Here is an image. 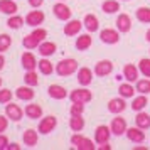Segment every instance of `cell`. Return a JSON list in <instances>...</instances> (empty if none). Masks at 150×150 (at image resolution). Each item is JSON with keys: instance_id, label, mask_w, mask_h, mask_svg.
Listing matches in <instances>:
<instances>
[{"instance_id": "cell-25", "label": "cell", "mask_w": 150, "mask_h": 150, "mask_svg": "<svg viewBox=\"0 0 150 150\" xmlns=\"http://www.w3.org/2000/svg\"><path fill=\"white\" fill-rule=\"evenodd\" d=\"M91 44H93L91 35L89 34H81L79 37H78V41H76V49H78V51H86L88 47H91Z\"/></svg>"}, {"instance_id": "cell-35", "label": "cell", "mask_w": 150, "mask_h": 150, "mask_svg": "<svg viewBox=\"0 0 150 150\" xmlns=\"http://www.w3.org/2000/svg\"><path fill=\"white\" fill-rule=\"evenodd\" d=\"M137 86V91L138 93H142V95H149L150 93V79L147 78V79H140L138 78V81L135 83Z\"/></svg>"}, {"instance_id": "cell-50", "label": "cell", "mask_w": 150, "mask_h": 150, "mask_svg": "<svg viewBox=\"0 0 150 150\" xmlns=\"http://www.w3.org/2000/svg\"><path fill=\"white\" fill-rule=\"evenodd\" d=\"M0 86H2V78H0Z\"/></svg>"}, {"instance_id": "cell-5", "label": "cell", "mask_w": 150, "mask_h": 150, "mask_svg": "<svg viewBox=\"0 0 150 150\" xmlns=\"http://www.w3.org/2000/svg\"><path fill=\"white\" fill-rule=\"evenodd\" d=\"M56 125H57V118L52 115H49V116H46V118L41 120V123H39V132H41L42 135H47V133H51L56 128Z\"/></svg>"}, {"instance_id": "cell-36", "label": "cell", "mask_w": 150, "mask_h": 150, "mask_svg": "<svg viewBox=\"0 0 150 150\" xmlns=\"http://www.w3.org/2000/svg\"><path fill=\"white\" fill-rule=\"evenodd\" d=\"M138 69H140V73H142L145 78H150V59H147V57L140 59V62H138Z\"/></svg>"}, {"instance_id": "cell-31", "label": "cell", "mask_w": 150, "mask_h": 150, "mask_svg": "<svg viewBox=\"0 0 150 150\" xmlns=\"http://www.w3.org/2000/svg\"><path fill=\"white\" fill-rule=\"evenodd\" d=\"M149 105V100H147V96L145 95H140V96H137L135 100L132 101V110L133 111H142L145 106Z\"/></svg>"}, {"instance_id": "cell-33", "label": "cell", "mask_w": 150, "mask_h": 150, "mask_svg": "<svg viewBox=\"0 0 150 150\" xmlns=\"http://www.w3.org/2000/svg\"><path fill=\"white\" fill-rule=\"evenodd\" d=\"M137 19L143 24H150V7H140L137 8Z\"/></svg>"}, {"instance_id": "cell-39", "label": "cell", "mask_w": 150, "mask_h": 150, "mask_svg": "<svg viewBox=\"0 0 150 150\" xmlns=\"http://www.w3.org/2000/svg\"><path fill=\"white\" fill-rule=\"evenodd\" d=\"M10 44H12V37L7 34H0V52H4V51H7L10 47Z\"/></svg>"}, {"instance_id": "cell-27", "label": "cell", "mask_w": 150, "mask_h": 150, "mask_svg": "<svg viewBox=\"0 0 150 150\" xmlns=\"http://www.w3.org/2000/svg\"><path fill=\"white\" fill-rule=\"evenodd\" d=\"M56 44L54 42H41L39 44V54L44 56V57H49V56H52L56 52Z\"/></svg>"}, {"instance_id": "cell-20", "label": "cell", "mask_w": 150, "mask_h": 150, "mask_svg": "<svg viewBox=\"0 0 150 150\" xmlns=\"http://www.w3.org/2000/svg\"><path fill=\"white\" fill-rule=\"evenodd\" d=\"M83 24H84V27H86L88 32H96V30L100 29V21H98V17L93 15V14L86 15V17H84V21H83Z\"/></svg>"}, {"instance_id": "cell-43", "label": "cell", "mask_w": 150, "mask_h": 150, "mask_svg": "<svg viewBox=\"0 0 150 150\" xmlns=\"http://www.w3.org/2000/svg\"><path fill=\"white\" fill-rule=\"evenodd\" d=\"M7 145H8V138L5 135L0 133V150H5L7 149Z\"/></svg>"}, {"instance_id": "cell-1", "label": "cell", "mask_w": 150, "mask_h": 150, "mask_svg": "<svg viewBox=\"0 0 150 150\" xmlns=\"http://www.w3.org/2000/svg\"><path fill=\"white\" fill-rule=\"evenodd\" d=\"M46 37H47V30H44V29H35L34 32H30L29 35H25V37L22 39V44H24L25 49H35V47H39V44H41Z\"/></svg>"}, {"instance_id": "cell-49", "label": "cell", "mask_w": 150, "mask_h": 150, "mask_svg": "<svg viewBox=\"0 0 150 150\" xmlns=\"http://www.w3.org/2000/svg\"><path fill=\"white\" fill-rule=\"evenodd\" d=\"M133 150H149V147H135Z\"/></svg>"}, {"instance_id": "cell-16", "label": "cell", "mask_w": 150, "mask_h": 150, "mask_svg": "<svg viewBox=\"0 0 150 150\" xmlns=\"http://www.w3.org/2000/svg\"><path fill=\"white\" fill-rule=\"evenodd\" d=\"M42 22H44V12H41V10H32L25 17V24L30 25V27H37Z\"/></svg>"}, {"instance_id": "cell-14", "label": "cell", "mask_w": 150, "mask_h": 150, "mask_svg": "<svg viewBox=\"0 0 150 150\" xmlns=\"http://www.w3.org/2000/svg\"><path fill=\"white\" fill-rule=\"evenodd\" d=\"M116 29L122 32V34H127L132 29V19H130L128 14H120L116 17Z\"/></svg>"}, {"instance_id": "cell-8", "label": "cell", "mask_w": 150, "mask_h": 150, "mask_svg": "<svg viewBox=\"0 0 150 150\" xmlns=\"http://www.w3.org/2000/svg\"><path fill=\"white\" fill-rule=\"evenodd\" d=\"M138 74H140V69L135 64H125L123 66V78L128 83H137L138 81Z\"/></svg>"}, {"instance_id": "cell-19", "label": "cell", "mask_w": 150, "mask_h": 150, "mask_svg": "<svg viewBox=\"0 0 150 150\" xmlns=\"http://www.w3.org/2000/svg\"><path fill=\"white\" fill-rule=\"evenodd\" d=\"M84 25L81 21H69L66 25H64V34L66 35H78L79 34V30H81V27Z\"/></svg>"}, {"instance_id": "cell-10", "label": "cell", "mask_w": 150, "mask_h": 150, "mask_svg": "<svg viewBox=\"0 0 150 150\" xmlns=\"http://www.w3.org/2000/svg\"><path fill=\"white\" fill-rule=\"evenodd\" d=\"M52 12H54V15L59 19V21H69L71 19V8L66 5V4H62V2H59V4H56L54 7H52Z\"/></svg>"}, {"instance_id": "cell-44", "label": "cell", "mask_w": 150, "mask_h": 150, "mask_svg": "<svg viewBox=\"0 0 150 150\" xmlns=\"http://www.w3.org/2000/svg\"><path fill=\"white\" fill-rule=\"evenodd\" d=\"M29 4H30V7H41L42 4H44V0H29Z\"/></svg>"}, {"instance_id": "cell-38", "label": "cell", "mask_w": 150, "mask_h": 150, "mask_svg": "<svg viewBox=\"0 0 150 150\" xmlns=\"http://www.w3.org/2000/svg\"><path fill=\"white\" fill-rule=\"evenodd\" d=\"M7 25L10 29H21L22 25H24V19L19 17V15H14V17H10L7 21Z\"/></svg>"}, {"instance_id": "cell-22", "label": "cell", "mask_w": 150, "mask_h": 150, "mask_svg": "<svg viewBox=\"0 0 150 150\" xmlns=\"http://www.w3.org/2000/svg\"><path fill=\"white\" fill-rule=\"evenodd\" d=\"M17 4L14 0H0V12L2 14H8V15H14L17 12Z\"/></svg>"}, {"instance_id": "cell-40", "label": "cell", "mask_w": 150, "mask_h": 150, "mask_svg": "<svg viewBox=\"0 0 150 150\" xmlns=\"http://www.w3.org/2000/svg\"><path fill=\"white\" fill-rule=\"evenodd\" d=\"M83 111H84V103H73L69 108L71 115H83Z\"/></svg>"}, {"instance_id": "cell-37", "label": "cell", "mask_w": 150, "mask_h": 150, "mask_svg": "<svg viewBox=\"0 0 150 150\" xmlns=\"http://www.w3.org/2000/svg\"><path fill=\"white\" fill-rule=\"evenodd\" d=\"M24 81L27 83L29 86H37V84H39L37 73H35V71H27V73H25V76H24Z\"/></svg>"}, {"instance_id": "cell-46", "label": "cell", "mask_w": 150, "mask_h": 150, "mask_svg": "<svg viewBox=\"0 0 150 150\" xmlns=\"http://www.w3.org/2000/svg\"><path fill=\"white\" fill-rule=\"evenodd\" d=\"M19 149H21V147H19L17 143H10V145H7V149L5 150H19Z\"/></svg>"}, {"instance_id": "cell-13", "label": "cell", "mask_w": 150, "mask_h": 150, "mask_svg": "<svg viewBox=\"0 0 150 150\" xmlns=\"http://www.w3.org/2000/svg\"><path fill=\"white\" fill-rule=\"evenodd\" d=\"M127 137H128L130 142H133V143L145 142V133H143V128H140V127H132V128H127Z\"/></svg>"}, {"instance_id": "cell-45", "label": "cell", "mask_w": 150, "mask_h": 150, "mask_svg": "<svg viewBox=\"0 0 150 150\" xmlns=\"http://www.w3.org/2000/svg\"><path fill=\"white\" fill-rule=\"evenodd\" d=\"M100 150H111V145L108 142L106 143H100Z\"/></svg>"}, {"instance_id": "cell-26", "label": "cell", "mask_w": 150, "mask_h": 150, "mask_svg": "<svg viewBox=\"0 0 150 150\" xmlns=\"http://www.w3.org/2000/svg\"><path fill=\"white\" fill-rule=\"evenodd\" d=\"M101 10L105 14H116L120 10V2L118 0H105L101 5Z\"/></svg>"}, {"instance_id": "cell-17", "label": "cell", "mask_w": 150, "mask_h": 150, "mask_svg": "<svg viewBox=\"0 0 150 150\" xmlns=\"http://www.w3.org/2000/svg\"><path fill=\"white\" fill-rule=\"evenodd\" d=\"M47 93L51 98H54V100H64L66 96H68V91L64 86H59V84H51L47 89Z\"/></svg>"}, {"instance_id": "cell-12", "label": "cell", "mask_w": 150, "mask_h": 150, "mask_svg": "<svg viewBox=\"0 0 150 150\" xmlns=\"http://www.w3.org/2000/svg\"><path fill=\"white\" fill-rule=\"evenodd\" d=\"M125 108H127V103H125V98H123V96L113 98V100L108 101V111L113 113V115H118V113L125 111Z\"/></svg>"}, {"instance_id": "cell-18", "label": "cell", "mask_w": 150, "mask_h": 150, "mask_svg": "<svg viewBox=\"0 0 150 150\" xmlns=\"http://www.w3.org/2000/svg\"><path fill=\"white\" fill-rule=\"evenodd\" d=\"M78 81L81 86H88L93 81V71L89 68H81L78 71Z\"/></svg>"}, {"instance_id": "cell-48", "label": "cell", "mask_w": 150, "mask_h": 150, "mask_svg": "<svg viewBox=\"0 0 150 150\" xmlns=\"http://www.w3.org/2000/svg\"><path fill=\"white\" fill-rule=\"evenodd\" d=\"M145 39H147V41L150 42V29H149V30H147V34H145Z\"/></svg>"}, {"instance_id": "cell-32", "label": "cell", "mask_w": 150, "mask_h": 150, "mask_svg": "<svg viewBox=\"0 0 150 150\" xmlns=\"http://www.w3.org/2000/svg\"><path fill=\"white\" fill-rule=\"evenodd\" d=\"M118 93L123 98H132V96L135 95V88L132 86V83H123V84H120V88H118Z\"/></svg>"}, {"instance_id": "cell-52", "label": "cell", "mask_w": 150, "mask_h": 150, "mask_svg": "<svg viewBox=\"0 0 150 150\" xmlns=\"http://www.w3.org/2000/svg\"><path fill=\"white\" fill-rule=\"evenodd\" d=\"M59 2H64V0H59Z\"/></svg>"}, {"instance_id": "cell-29", "label": "cell", "mask_w": 150, "mask_h": 150, "mask_svg": "<svg viewBox=\"0 0 150 150\" xmlns=\"http://www.w3.org/2000/svg\"><path fill=\"white\" fill-rule=\"evenodd\" d=\"M135 123H137V127H140L143 130L150 128V115L149 113H143V111H138V115L135 116Z\"/></svg>"}, {"instance_id": "cell-4", "label": "cell", "mask_w": 150, "mask_h": 150, "mask_svg": "<svg viewBox=\"0 0 150 150\" xmlns=\"http://www.w3.org/2000/svg\"><path fill=\"white\" fill-rule=\"evenodd\" d=\"M71 143H73L78 150H95L93 140H89V138L79 135V133H76V135L71 137Z\"/></svg>"}, {"instance_id": "cell-3", "label": "cell", "mask_w": 150, "mask_h": 150, "mask_svg": "<svg viewBox=\"0 0 150 150\" xmlns=\"http://www.w3.org/2000/svg\"><path fill=\"white\" fill-rule=\"evenodd\" d=\"M69 98H71L73 103H88L93 100V93L86 88H79V89H73Z\"/></svg>"}, {"instance_id": "cell-34", "label": "cell", "mask_w": 150, "mask_h": 150, "mask_svg": "<svg viewBox=\"0 0 150 150\" xmlns=\"http://www.w3.org/2000/svg\"><path fill=\"white\" fill-rule=\"evenodd\" d=\"M37 68L41 69V73L42 74H52V71H54V66L51 64V61H47V59H41V61L37 62Z\"/></svg>"}, {"instance_id": "cell-9", "label": "cell", "mask_w": 150, "mask_h": 150, "mask_svg": "<svg viewBox=\"0 0 150 150\" xmlns=\"http://www.w3.org/2000/svg\"><path fill=\"white\" fill-rule=\"evenodd\" d=\"M113 71V62L108 61V59H101V61L96 62L95 66V74L103 78V76H108L110 73Z\"/></svg>"}, {"instance_id": "cell-21", "label": "cell", "mask_w": 150, "mask_h": 150, "mask_svg": "<svg viewBox=\"0 0 150 150\" xmlns=\"http://www.w3.org/2000/svg\"><path fill=\"white\" fill-rule=\"evenodd\" d=\"M15 95H17V98H19V100L30 101V100L35 96V93H34V89L30 88V86H21V88H17Z\"/></svg>"}, {"instance_id": "cell-30", "label": "cell", "mask_w": 150, "mask_h": 150, "mask_svg": "<svg viewBox=\"0 0 150 150\" xmlns=\"http://www.w3.org/2000/svg\"><path fill=\"white\" fill-rule=\"evenodd\" d=\"M69 127L73 132H81L84 128V120H83L81 115H71V120H69Z\"/></svg>"}, {"instance_id": "cell-15", "label": "cell", "mask_w": 150, "mask_h": 150, "mask_svg": "<svg viewBox=\"0 0 150 150\" xmlns=\"http://www.w3.org/2000/svg\"><path fill=\"white\" fill-rule=\"evenodd\" d=\"M22 108L19 106V105H14V103L8 101V105L5 106V115H7V118H10L12 122H19L22 118Z\"/></svg>"}, {"instance_id": "cell-42", "label": "cell", "mask_w": 150, "mask_h": 150, "mask_svg": "<svg viewBox=\"0 0 150 150\" xmlns=\"http://www.w3.org/2000/svg\"><path fill=\"white\" fill-rule=\"evenodd\" d=\"M7 125H8V120L5 118V116H2V115H0V133L7 130Z\"/></svg>"}, {"instance_id": "cell-7", "label": "cell", "mask_w": 150, "mask_h": 150, "mask_svg": "<svg viewBox=\"0 0 150 150\" xmlns=\"http://www.w3.org/2000/svg\"><path fill=\"white\" fill-rule=\"evenodd\" d=\"M100 37H101V41L105 44H116V42L120 41V30L118 29H103L101 32H100Z\"/></svg>"}, {"instance_id": "cell-6", "label": "cell", "mask_w": 150, "mask_h": 150, "mask_svg": "<svg viewBox=\"0 0 150 150\" xmlns=\"http://www.w3.org/2000/svg\"><path fill=\"white\" fill-rule=\"evenodd\" d=\"M111 133L113 135H116V137H120V135H123V133H127V120L125 118H122V116H115L113 120H111Z\"/></svg>"}, {"instance_id": "cell-24", "label": "cell", "mask_w": 150, "mask_h": 150, "mask_svg": "<svg viewBox=\"0 0 150 150\" xmlns=\"http://www.w3.org/2000/svg\"><path fill=\"white\" fill-rule=\"evenodd\" d=\"M22 138H24V143H25L27 147H35V145H37V138H39V135H37V132H35V130L29 128V130L24 132Z\"/></svg>"}, {"instance_id": "cell-41", "label": "cell", "mask_w": 150, "mask_h": 150, "mask_svg": "<svg viewBox=\"0 0 150 150\" xmlns=\"http://www.w3.org/2000/svg\"><path fill=\"white\" fill-rule=\"evenodd\" d=\"M12 100V91L10 89H0V103H8Z\"/></svg>"}, {"instance_id": "cell-2", "label": "cell", "mask_w": 150, "mask_h": 150, "mask_svg": "<svg viewBox=\"0 0 150 150\" xmlns=\"http://www.w3.org/2000/svg\"><path fill=\"white\" fill-rule=\"evenodd\" d=\"M76 71H78V61L71 59V57L59 61L57 66H56V73L59 76H71V74H74Z\"/></svg>"}, {"instance_id": "cell-28", "label": "cell", "mask_w": 150, "mask_h": 150, "mask_svg": "<svg viewBox=\"0 0 150 150\" xmlns=\"http://www.w3.org/2000/svg\"><path fill=\"white\" fill-rule=\"evenodd\" d=\"M25 115H27L29 118H32V120H37V118L42 116V108L39 105H35V103L27 105V106H25Z\"/></svg>"}, {"instance_id": "cell-51", "label": "cell", "mask_w": 150, "mask_h": 150, "mask_svg": "<svg viewBox=\"0 0 150 150\" xmlns=\"http://www.w3.org/2000/svg\"><path fill=\"white\" fill-rule=\"evenodd\" d=\"M122 2H128V0H122Z\"/></svg>"}, {"instance_id": "cell-11", "label": "cell", "mask_w": 150, "mask_h": 150, "mask_svg": "<svg viewBox=\"0 0 150 150\" xmlns=\"http://www.w3.org/2000/svg\"><path fill=\"white\" fill-rule=\"evenodd\" d=\"M110 137H111V128H108L106 125H100L95 130V142L96 143H106L110 142Z\"/></svg>"}, {"instance_id": "cell-23", "label": "cell", "mask_w": 150, "mask_h": 150, "mask_svg": "<svg viewBox=\"0 0 150 150\" xmlns=\"http://www.w3.org/2000/svg\"><path fill=\"white\" fill-rule=\"evenodd\" d=\"M22 66L27 69V71H34L37 68V61L32 52H24L22 54Z\"/></svg>"}, {"instance_id": "cell-47", "label": "cell", "mask_w": 150, "mask_h": 150, "mask_svg": "<svg viewBox=\"0 0 150 150\" xmlns=\"http://www.w3.org/2000/svg\"><path fill=\"white\" fill-rule=\"evenodd\" d=\"M4 64H5V59H4V56H0V71L4 69Z\"/></svg>"}]
</instances>
